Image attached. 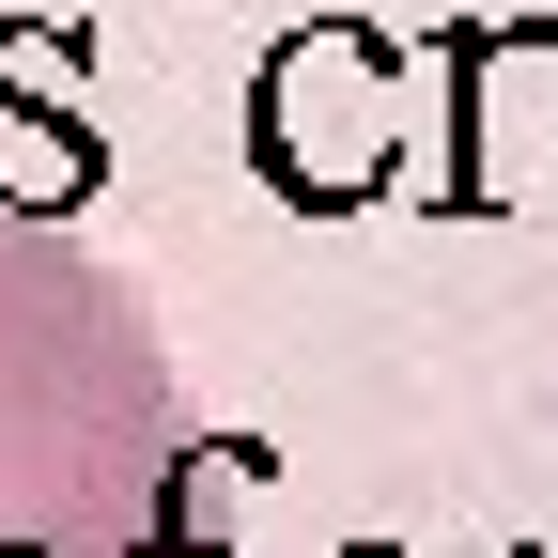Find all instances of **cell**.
Listing matches in <instances>:
<instances>
[{
	"instance_id": "obj_1",
	"label": "cell",
	"mask_w": 558,
	"mask_h": 558,
	"mask_svg": "<svg viewBox=\"0 0 558 558\" xmlns=\"http://www.w3.org/2000/svg\"><path fill=\"white\" fill-rule=\"evenodd\" d=\"M218 465L156 311L0 186V558H218Z\"/></svg>"
}]
</instances>
